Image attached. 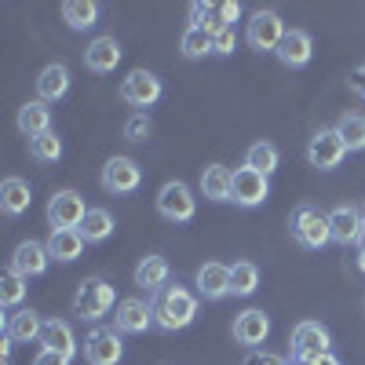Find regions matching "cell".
Segmentation results:
<instances>
[{
	"label": "cell",
	"instance_id": "cell-1",
	"mask_svg": "<svg viewBox=\"0 0 365 365\" xmlns=\"http://www.w3.org/2000/svg\"><path fill=\"white\" fill-rule=\"evenodd\" d=\"M150 307H154V325H161L165 332H175L197 318V296L182 285H165Z\"/></svg>",
	"mask_w": 365,
	"mask_h": 365
},
{
	"label": "cell",
	"instance_id": "cell-2",
	"mask_svg": "<svg viewBox=\"0 0 365 365\" xmlns=\"http://www.w3.org/2000/svg\"><path fill=\"white\" fill-rule=\"evenodd\" d=\"M117 303L120 299H117L113 285H106L103 278H84L77 296H73V314L84 318V322H99V318H106L117 307Z\"/></svg>",
	"mask_w": 365,
	"mask_h": 365
},
{
	"label": "cell",
	"instance_id": "cell-3",
	"mask_svg": "<svg viewBox=\"0 0 365 365\" xmlns=\"http://www.w3.org/2000/svg\"><path fill=\"white\" fill-rule=\"evenodd\" d=\"M292 237L303 249H325L332 241V227H329V212L314 208V205H299L292 212Z\"/></svg>",
	"mask_w": 365,
	"mask_h": 365
},
{
	"label": "cell",
	"instance_id": "cell-4",
	"mask_svg": "<svg viewBox=\"0 0 365 365\" xmlns=\"http://www.w3.org/2000/svg\"><path fill=\"white\" fill-rule=\"evenodd\" d=\"M285 22H282V15L278 11H270V8H259L252 19H249V29H245V41H249V48H256V51H278V44L285 41Z\"/></svg>",
	"mask_w": 365,
	"mask_h": 365
},
{
	"label": "cell",
	"instance_id": "cell-5",
	"mask_svg": "<svg viewBox=\"0 0 365 365\" xmlns=\"http://www.w3.org/2000/svg\"><path fill=\"white\" fill-rule=\"evenodd\" d=\"M158 212L165 220H172V223H187V220H194V212H197V197L190 194L187 182L172 179V182H165V187L158 190Z\"/></svg>",
	"mask_w": 365,
	"mask_h": 365
},
{
	"label": "cell",
	"instance_id": "cell-6",
	"mask_svg": "<svg viewBox=\"0 0 365 365\" xmlns=\"http://www.w3.org/2000/svg\"><path fill=\"white\" fill-rule=\"evenodd\" d=\"M88 216V205L77 190H58L51 201H48V223L51 230H81Z\"/></svg>",
	"mask_w": 365,
	"mask_h": 365
},
{
	"label": "cell",
	"instance_id": "cell-7",
	"mask_svg": "<svg viewBox=\"0 0 365 365\" xmlns=\"http://www.w3.org/2000/svg\"><path fill=\"white\" fill-rule=\"evenodd\" d=\"M120 99H125L128 106H135L139 113L150 110V106L161 99V81H158V73H150V70H132L125 81H120Z\"/></svg>",
	"mask_w": 365,
	"mask_h": 365
},
{
	"label": "cell",
	"instance_id": "cell-8",
	"mask_svg": "<svg viewBox=\"0 0 365 365\" xmlns=\"http://www.w3.org/2000/svg\"><path fill=\"white\" fill-rule=\"evenodd\" d=\"M241 15V4L237 0H223V4H201V0H194L190 4V19L197 29H205V34H223V29H230Z\"/></svg>",
	"mask_w": 365,
	"mask_h": 365
},
{
	"label": "cell",
	"instance_id": "cell-9",
	"mask_svg": "<svg viewBox=\"0 0 365 365\" xmlns=\"http://www.w3.org/2000/svg\"><path fill=\"white\" fill-rule=\"evenodd\" d=\"M329 347H332V340H329V329H325V325H318V322H299V325L292 329V354H296V358L318 361V358L332 354Z\"/></svg>",
	"mask_w": 365,
	"mask_h": 365
},
{
	"label": "cell",
	"instance_id": "cell-10",
	"mask_svg": "<svg viewBox=\"0 0 365 365\" xmlns=\"http://www.w3.org/2000/svg\"><path fill=\"white\" fill-rule=\"evenodd\" d=\"M307 158H311V165L322 168V172L340 168V161L347 158V146H344L340 132H336V128H322V132H314V139H311V146H307Z\"/></svg>",
	"mask_w": 365,
	"mask_h": 365
},
{
	"label": "cell",
	"instance_id": "cell-11",
	"mask_svg": "<svg viewBox=\"0 0 365 365\" xmlns=\"http://www.w3.org/2000/svg\"><path fill=\"white\" fill-rule=\"evenodd\" d=\"M120 358H125V344H120L117 329L88 332V340H84V361L88 365H117Z\"/></svg>",
	"mask_w": 365,
	"mask_h": 365
},
{
	"label": "cell",
	"instance_id": "cell-12",
	"mask_svg": "<svg viewBox=\"0 0 365 365\" xmlns=\"http://www.w3.org/2000/svg\"><path fill=\"white\" fill-rule=\"evenodd\" d=\"M143 182V168L132 158H110L103 165V190L106 194H132Z\"/></svg>",
	"mask_w": 365,
	"mask_h": 365
},
{
	"label": "cell",
	"instance_id": "cell-13",
	"mask_svg": "<svg viewBox=\"0 0 365 365\" xmlns=\"http://www.w3.org/2000/svg\"><path fill=\"white\" fill-rule=\"evenodd\" d=\"M267 194H270V182H267L263 172H256V168H237L234 172V194H230L234 205L256 208V205L267 201Z\"/></svg>",
	"mask_w": 365,
	"mask_h": 365
},
{
	"label": "cell",
	"instance_id": "cell-14",
	"mask_svg": "<svg viewBox=\"0 0 365 365\" xmlns=\"http://www.w3.org/2000/svg\"><path fill=\"white\" fill-rule=\"evenodd\" d=\"M329 227H332V241H336V245H358L365 216L354 205H336L329 212Z\"/></svg>",
	"mask_w": 365,
	"mask_h": 365
},
{
	"label": "cell",
	"instance_id": "cell-15",
	"mask_svg": "<svg viewBox=\"0 0 365 365\" xmlns=\"http://www.w3.org/2000/svg\"><path fill=\"white\" fill-rule=\"evenodd\" d=\"M270 336V318L263 314V311H241L237 318H234V340L241 344V347H249V351H256L263 340Z\"/></svg>",
	"mask_w": 365,
	"mask_h": 365
},
{
	"label": "cell",
	"instance_id": "cell-16",
	"mask_svg": "<svg viewBox=\"0 0 365 365\" xmlns=\"http://www.w3.org/2000/svg\"><path fill=\"white\" fill-rule=\"evenodd\" d=\"M154 325V307L146 299H120L117 314H113V329L117 332H146Z\"/></svg>",
	"mask_w": 365,
	"mask_h": 365
},
{
	"label": "cell",
	"instance_id": "cell-17",
	"mask_svg": "<svg viewBox=\"0 0 365 365\" xmlns=\"http://www.w3.org/2000/svg\"><path fill=\"white\" fill-rule=\"evenodd\" d=\"M48 259H51L48 245H41V241H22V245L15 249V256H11V270L29 282V278H37V274L48 270Z\"/></svg>",
	"mask_w": 365,
	"mask_h": 365
},
{
	"label": "cell",
	"instance_id": "cell-18",
	"mask_svg": "<svg viewBox=\"0 0 365 365\" xmlns=\"http://www.w3.org/2000/svg\"><path fill=\"white\" fill-rule=\"evenodd\" d=\"M41 332H44V322H41V314H37V311H29V307L11 311V314L4 318V336H8L11 344L41 340Z\"/></svg>",
	"mask_w": 365,
	"mask_h": 365
},
{
	"label": "cell",
	"instance_id": "cell-19",
	"mask_svg": "<svg viewBox=\"0 0 365 365\" xmlns=\"http://www.w3.org/2000/svg\"><path fill=\"white\" fill-rule=\"evenodd\" d=\"M120 55H125V51H120L117 37H96L88 44V51H84V66L91 73H110V70H117Z\"/></svg>",
	"mask_w": 365,
	"mask_h": 365
},
{
	"label": "cell",
	"instance_id": "cell-20",
	"mask_svg": "<svg viewBox=\"0 0 365 365\" xmlns=\"http://www.w3.org/2000/svg\"><path fill=\"white\" fill-rule=\"evenodd\" d=\"M274 55H278L289 70H299V66H307V63H311L314 44H311V37L303 34V29H289L285 41L278 44V51H274Z\"/></svg>",
	"mask_w": 365,
	"mask_h": 365
},
{
	"label": "cell",
	"instance_id": "cell-21",
	"mask_svg": "<svg viewBox=\"0 0 365 365\" xmlns=\"http://www.w3.org/2000/svg\"><path fill=\"white\" fill-rule=\"evenodd\" d=\"M44 245H48V256H51V259H58V263H73V259L84 252L88 241H84L81 230H51Z\"/></svg>",
	"mask_w": 365,
	"mask_h": 365
},
{
	"label": "cell",
	"instance_id": "cell-22",
	"mask_svg": "<svg viewBox=\"0 0 365 365\" xmlns=\"http://www.w3.org/2000/svg\"><path fill=\"white\" fill-rule=\"evenodd\" d=\"M197 292L205 299H223L230 296V267L223 263H205L197 270Z\"/></svg>",
	"mask_w": 365,
	"mask_h": 365
},
{
	"label": "cell",
	"instance_id": "cell-23",
	"mask_svg": "<svg viewBox=\"0 0 365 365\" xmlns=\"http://www.w3.org/2000/svg\"><path fill=\"white\" fill-rule=\"evenodd\" d=\"M66 91H70V70H66L63 63H51V66L41 70V77H37V96H41V103H58Z\"/></svg>",
	"mask_w": 365,
	"mask_h": 365
},
{
	"label": "cell",
	"instance_id": "cell-24",
	"mask_svg": "<svg viewBox=\"0 0 365 365\" xmlns=\"http://www.w3.org/2000/svg\"><path fill=\"white\" fill-rule=\"evenodd\" d=\"M19 132L34 143L37 135H44V132H51V110H48V103H41V99H34V103H26L22 110H19Z\"/></svg>",
	"mask_w": 365,
	"mask_h": 365
},
{
	"label": "cell",
	"instance_id": "cell-25",
	"mask_svg": "<svg viewBox=\"0 0 365 365\" xmlns=\"http://www.w3.org/2000/svg\"><path fill=\"white\" fill-rule=\"evenodd\" d=\"M201 194L208 201H230V194H234V172L227 165H208L201 172Z\"/></svg>",
	"mask_w": 365,
	"mask_h": 365
},
{
	"label": "cell",
	"instance_id": "cell-26",
	"mask_svg": "<svg viewBox=\"0 0 365 365\" xmlns=\"http://www.w3.org/2000/svg\"><path fill=\"white\" fill-rule=\"evenodd\" d=\"M29 201H34V190H29L26 179L8 175L4 182H0V208H4L8 216H22V212L29 208Z\"/></svg>",
	"mask_w": 365,
	"mask_h": 365
},
{
	"label": "cell",
	"instance_id": "cell-27",
	"mask_svg": "<svg viewBox=\"0 0 365 365\" xmlns=\"http://www.w3.org/2000/svg\"><path fill=\"white\" fill-rule=\"evenodd\" d=\"M135 285L158 296L168 285V259L165 256H143V263L135 267Z\"/></svg>",
	"mask_w": 365,
	"mask_h": 365
},
{
	"label": "cell",
	"instance_id": "cell-28",
	"mask_svg": "<svg viewBox=\"0 0 365 365\" xmlns=\"http://www.w3.org/2000/svg\"><path fill=\"white\" fill-rule=\"evenodd\" d=\"M41 344H44L48 351H58V354H66V358H73V354H77V336H73V329H70L66 322H58V318L44 322Z\"/></svg>",
	"mask_w": 365,
	"mask_h": 365
},
{
	"label": "cell",
	"instance_id": "cell-29",
	"mask_svg": "<svg viewBox=\"0 0 365 365\" xmlns=\"http://www.w3.org/2000/svg\"><path fill=\"white\" fill-rule=\"evenodd\" d=\"M99 19V4L96 0H63V22L70 29H88Z\"/></svg>",
	"mask_w": 365,
	"mask_h": 365
},
{
	"label": "cell",
	"instance_id": "cell-30",
	"mask_svg": "<svg viewBox=\"0 0 365 365\" xmlns=\"http://www.w3.org/2000/svg\"><path fill=\"white\" fill-rule=\"evenodd\" d=\"M81 234H84L88 245L106 241V237L113 234V216H110L106 208H88V216H84V223H81Z\"/></svg>",
	"mask_w": 365,
	"mask_h": 365
},
{
	"label": "cell",
	"instance_id": "cell-31",
	"mask_svg": "<svg viewBox=\"0 0 365 365\" xmlns=\"http://www.w3.org/2000/svg\"><path fill=\"white\" fill-rule=\"evenodd\" d=\"M259 285V267L249 263V259H241L230 267V296H252Z\"/></svg>",
	"mask_w": 365,
	"mask_h": 365
},
{
	"label": "cell",
	"instance_id": "cell-32",
	"mask_svg": "<svg viewBox=\"0 0 365 365\" xmlns=\"http://www.w3.org/2000/svg\"><path fill=\"white\" fill-rule=\"evenodd\" d=\"M278 146L274 143H252L249 146V154H245V168H256V172H263V175H270V172H278Z\"/></svg>",
	"mask_w": 365,
	"mask_h": 365
},
{
	"label": "cell",
	"instance_id": "cell-33",
	"mask_svg": "<svg viewBox=\"0 0 365 365\" xmlns=\"http://www.w3.org/2000/svg\"><path fill=\"white\" fill-rule=\"evenodd\" d=\"M336 132H340V139H344L347 150H365V117L344 113L340 125H336Z\"/></svg>",
	"mask_w": 365,
	"mask_h": 365
},
{
	"label": "cell",
	"instance_id": "cell-34",
	"mask_svg": "<svg viewBox=\"0 0 365 365\" xmlns=\"http://www.w3.org/2000/svg\"><path fill=\"white\" fill-rule=\"evenodd\" d=\"M179 51L187 58L212 55V34H205V29H197V26H187V34H182V41H179Z\"/></svg>",
	"mask_w": 365,
	"mask_h": 365
},
{
	"label": "cell",
	"instance_id": "cell-35",
	"mask_svg": "<svg viewBox=\"0 0 365 365\" xmlns=\"http://www.w3.org/2000/svg\"><path fill=\"white\" fill-rule=\"evenodd\" d=\"M29 154H34L41 165H51V161L63 158V139H58L55 132H44V135H37L34 143H29Z\"/></svg>",
	"mask_w": 365,
	"mask_h": 365
},
{
	"label": "cell",
	"instance_id": "cell-36",
	"mask_svg": "<svg viewBox=\"0 0 365 365\" xmlns=\"http://www.w3.org/2000/svg\"><path fill=\"white\" fill-rule=\"evenodd\" d=\"M22 296H26V278H22V274H15V270H8L4 278H0V303L11 311V307H19V303H22Z\"/></svg>",
	"mask_w": 365,
	"mask_h": 365
},
{
	"label": "cell",
	"instance_id": "cell-37",
	"mask_svg": "<svg viewBox=\"0 0 365 365\" xmlns=\"http://www.w3.org/2000/svg\"><path fill=\"white\" fill-rule=\"evenodd\" d=\"M150 132H154V120H150L146 113H132V117L125 120V139H128V143H146Z\"/></svg>",
	"mask_w": 365,
	"mask_h": 365
},
{
	"label": "cell",
	"instance_id": "cell-38",
	"mask_svg": "<svg viewBox=\"0 0 365 365\" xmlns=\"http://www.w3.org/2000/svg\"><path fill=\"white\" fill-rule=\"evenodd\" d=\"M234 48H237V34H234V26L212 37V55H230Z\"/></svg>",
	"mask_w": 365,
	"mask_h": 365
},
{
	"label": "cell",
	"instance_id": "cell-39",
	"mask_svg": "<svg viewBox=\"0 0 365 365\" xmlns=\"http://www.w3.org/2000/svg\"><path fill=\"white\" fill-rule=\"evenodd\" d=\"M241 365H289V361L278 358V354H267V351H249Z\"/></svg>",
	"mask_w": 365,
	"mask_h": 365
},
{
	"label": "cell",
	"instance_id": "cell-40",
	"mask_svg": "<svg viewBox=\"0 0 365 365\" xmlns=\"http://www.w3.org/2000/svg\"><path fill=\"white\" fill-rule=\"evenodd\" d=\"M34 365H70V358H66V354H58V351H48V347H44V351L34 358Z\"/></svg>",
	"mask_w": 365,
	"mask_h": 365
},
{
	"label": "cell",
	"instance_id": "cell-41",
	"mask_svg": "<svg viewBox=\"0 0 365 365\" xmlns=\"http://www.w3.org/2000/svg\"><path fill=\"white\" fill-rule=\"evenodd\" d=\"M351 91H354L358 99H365V63L351 70Z\"/></svg>",
	"mask_w": 365,
	"mask_h": 365
},
{
	"label": "cell",
	"instance_id": "cell-42",
	"mask_svg": "<svg viewBox=\"0 0 365 365\" xmlns=\"http://www.w3.org/2000/svg\"><path fill=\"white\" fill-rule=\"evenodd\" d=\"M11 347H15V344H11L8 336H4V340H0V358H8V354H11Z\"/></svg>",
	"mask_w": 365,
	"mask_h": 365
},
{
	"label": "cell",
	"instance_id": "cell-43",
	"mask_svg": "<svg viewBox=\"0 0 365 365\" xmlns=\"http://www.w3.org/2000/svg\"><path fill=\"white\" fill-rule=\"evenodd\" d=\"M314 365H340V361H336V358H332V354H325V358H318Z\"/></svg>",
	"mask_w": 365,
	"mask_h": 365
},
{
	"label": "cell",
	"instance_id": "cell-44",
	"mask_svg": "<svg viewBox=\"0 0 365 365\" xmlns=\"http://www.w3.org/2000/svg\"><path fill=\"white\" fill-rule=\"evenodd\" d=\"M358 252H365V227H361V237H358Z\"/></svg>",
	"mask_w": 365,
	"mask_h": 365
},
{
	"label": "cell",
	"instance_id": "cell-45",
	"mask_svg": "<svg viewBox=\"0 0 365 365\" xmlns=\"http://www.w3.org/2000/svg\"><path fill=\"white\" fill-rule=\"evenodd\" d=\"M289 365H314V361H303V358H292Z\"/></svg>",
	"mask_w": 365,
	"mask_h": 365
},
{
	"label": "cell",
	"instance_id": "cell-46",
	"mask_svg": "<svg viewBox=\"0 0 365 365\" xmlns=\"http://www.w3.org/2000/svg\"><path fill=\"white\" fill-rule=\"evenodd\" d=\"M358 270H365V252H358Z\"/></svg>",
	"mask_w": 365,
	"mask_h": 365
}]
</instances>
